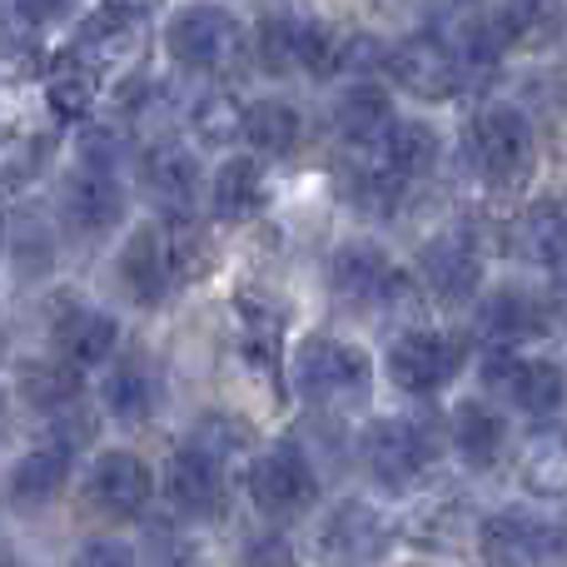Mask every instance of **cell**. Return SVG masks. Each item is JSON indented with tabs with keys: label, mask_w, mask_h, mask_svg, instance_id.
I'll return each instance as SVG.
<instances>
[{
	"label": "cell",
	"mask_w": 567,
	"mask_h": 567,
	"mask_svg": "<svg viewBox=\"0 0 567 567\" xmlns=\"http://www.w3.org/2000/svg\"><path fill=\"white\" fill-rule=\"evenodd\" d=\"M468 155L488 185H523L533 169V130L513 105H488L468 130Z\"/></svg>",
	"instance_id": "obj_1"
},
{
	"label": "cell",
	"mask_w": 567,
	"mask_h": 567,
	"mask_svg": "<svg viewBox=\"0 0 567 567\" xmlns=\"http://www.w3.org/2000/svg\"><path fill=\"white\" fill-rule=\"evenodd\" d=\"M478 548L488 567H563L567 528L528 513H493L478 533Z\"/></svg>",
	"instance_id": "obj_2"
},
{
	"label": "cell",
	"mask_w": 567,
	"mask_h": 567,
	"mask_svg": "<svg viewBox=\"0 0 567 567\" xmlns=\"http://www.w3.org/2000/svg\"><path fill=\"white\" fill-rule=\"evenodd\" d=\"M373 369L369 353L359 343L343 339H309L299 353H293V383H299L303 399L329 403V399H359L369 389Z\"/></svg>",
	"instance_id": "obj_3"
},
{
	"label": "cell",
	"mask_w": 567,
	"mask_h": 567,
	"mask_svg": "<svg viewBox=\"0 0 567 567\" xmlns=\"http://www.w3.org/2000/svg\"><path fill=\"white\" fill-rule=\"evenodd\" d=\"M249 493H255V503L265 513L293 518V513H303V508L319 503V478H313V463L303 458L293 443H279V449H269L265 458L255 463V473H249Z\"/></svg>",
	"instance_id": "obj_4"
},
{
	"label": "cell",
	"mask_w": 567,
	"mask_h": 567,
	"mask_svg": "<svg viewBox=\"0 0 567 567\" xmlns=\"http://www.w3.org/2000/svg\"><path fill=\"white\" fill-rule=\"evenodd\" d=\"M463 369V349L449 339V333H403L389 349V379L399 383L403 393H433Z\"/></svg>",
	"instance_id": "obj_5"
},
{
	"label": "cell",
	"mask_w": 567,
	"mask_h": 567,
	"mask_svg": "<svg viewBox=\"0 0 567 567\" xmlns=\"http://www.w3.org/2000/svg\"><path fill=\"white\" fill-rule=\"evenodd\" d=\"M389 75L399 80L409 95L419 100H443L463 85V60L443 45L439 35H413L403 45H393L389 55Z\"/></svg>",
	"instance_id": "obj_6"
},
{
	"label": "cell",
	"mask_w": 567,
	"mask_h": 567,
	"mask_svg": "<svg viewBox=\"0 0 567 567\" xmlns=\"http://www.w3.org/2000/svg\"><path fill=\"white\" fill-rule=\"evenodd\" d=\"M429 453H433L429 439L403 419H379L369 433H363V463H369V473L383 483V488H409V483L423 473Z\"/></svg>",
	"instance_id": "obj_7"
},
{
	"label": "cell",
	"mask_w": 567,
	"mask_h": 567,
	"mask_svg": "<svg viewBox=\"0 0 567 567\" xmlns=\"http://www.w3.org/2000/svg\"><path fill=\"white\" fill-rule=\"evenodd\" d=\"M488 383L503 389L523 413H558L567 399V373L563 363L553 359H513V353H498L488 363Z\"/></svg>",
	"instance_id": "obj_8"
},
{
	"label": "cell",
	"mask_w": 567,
	"mask_h": 567,
	"mask_svg": "<svg viewBox=\"0 0 567 567\" xmlns=\"http://www.w3.org/2000/svg\"><path fill=\"white\" fill-rule=\"evenodd\" d=\"M329 284L343 303H359V309H373V303H389L403 293V275L373 245L339 249L329 265Z\"/></svg>",
	"instance_id": "obj_9"
},
{
	"label": "cell",
	"mask_w": 567,
	"mask_h": 567,
	"mask_svg": "<svg viewBox=\"0 0 567 567\" xmlns=\"http://www.w3.org/2000/svg\"><path fill=\"white\" fill-rule=\"evenodd\" d=\"M229 50H235V20L225 10L195 6L169 20V55L185 70H215Z\"/></svg>",
	"instance_id": "obj_10"
},
{
	"label": "cell",
	"mask_w": 567,
	"mask_h": 567,
	"mask_svg": "<svg viewBox=\"0 0 567 567\" xmlns=\"http://www.w3.org/2000/svg\"><path fill=\"white\" fill-rule=\"evenodd\" d=\"M478 275H483L478 245H473L463 229H443V235L423 249V279H429V289L439 293V299L463 303L478 289Z\"/></svg>",
	"instance_id": "obj_11"
},
{
	"label": "cell",
	"mask_w": 567,
	"mask_h": 567,
	"mask_svg": "<svg viewBox=\"0 0 567 567\" xmlns=\"http://www.w3.org/2000/svg\"><path fill=\"white\" fill-rule=\"evenodd\" d=\"M175 275L179 269H175V249H169L165 229H140V235H130L125 255H120V279H125L130 299L159 303Z\"/></svg>",
	"instance_id": "obj_12"
},
{
	"label": "cell",
	"mask_w": 567,
	"mask_h": 567,
	"mask_svg": "<svg viewBox=\"0 0 567 567\" xmlns=\"http://www.w3.org/2000/svg\"><path fill=\"white\" fill-rule=\"evenodd\" d=\"M169 503L185 518H215L225 508V468L199 449H179L169 458Z\"/></svg>",
	"instance_id": "obj_13"
},
{
	"label": "cell",
	"mask_w": 567,
	"mask_h": 567,
	"mask_svg": "<svg viewBox=\"0 0 567 567\" xmlns=\"http://www.w3.org/2000/svg\"><path fill=\"white\" fill-rule=\"evenodd\" d=\"M65 219L75 229H85V235L115 229L120 219H125V189H120V179L110 175V169L85 165L65 189Z\"/></svg>",
	"instance_id": "obj_14"
},
{
	"label": "cell",
	"mask_w": 567,
	"mask_h": 567,
	"mask_svg": "<svg viewBox=\"0 0 567 567\" xmlns=\"http://www.w3.org/2000/svg\"><path fill=\"white\" fill-rule=\"evenodd\" d=\"M90 498L100 503L115 518H130L150 503V468L135 458V453H100L95 473H90Z\"/></svg>",
	"instance_id": "obj_15"
},
{
	"label": "cell",
	"mask_w": 567,
	"mask_h": 567,
	"mask_svg": "<svg viewBox=\"0 0 567 567\" xmlns=\"http://www.w3.org/2000/svg\"><path fill=\"white\" fill-rule=\"evenodd\" d=\"M339 130L359 155H373L383 159V145L393 135V105L379 85H353L349 95L339 100ZM389 165V159H383Z\"/></svg>",
	"instance_id": "obj_16"
},
{
	"label": "cell",
	"mask_w": 567,
	"mask_h": 567,
	"mask_svg": "<svg viewBox=\"0 0 567 567\" xmlns=\"http://www.w3.org/2000/svg\"><path fill=\"white\" fill-rule=\"evenodd\" d=\"M140 175H145V185L159 195V205H169L175 215H189V205H195V195H199V159L189 155V150H179V145L145 150Z\"/></svg>",
	"instance_id": "obj_17"
},
{
	"label": "cell",
	"mask_w": 567,
	"mask_h": 567,
	"mask_svg": "<svg viewBox=\"0 0 567 567\" xmlns=\"http://www.w3.org/2000/svg\"><path fill=\"white\" fill-rule=\"evenodd\" d=\"M548 329V319H543V303L538 299H528V293H493L488 303H483V313H478V333L493 343L498 353H508L513 343H523V339H533V333H543Z\"/></svg>",
	"instance_id": "obj_18"
},
{
	"label": "cell",
	"mask_w": 567,
	"mask_h": 567,
	"mask_svg": "<svg viewBox=\"0 0 567 567\" xmlns=\"http://www.w3.org/2000/svg\"><path fill=\"white\" fill-rule=\"evenodd\" d=\"M313 20L293 16V10H275L259 20V60L269 70H309V50H313Z\"/></svg>",
	"instance_id": "obj_19"
},
{
	"label": "cell",
	"mask_w": 567,
	"mask_h": 567,
	"mask_svg": "<svg viewBox=\"0 0 567 567\" xmlns=\"http://www.w3.org/2000/svg\"><path fill=\"white\" fill-rule=\"evenodd\" d=\"M120 329L110 313L100 309H70L65 319L55 323V349L65 363H100L110 359V349H115Z\"/></svg>",
	"instance_id": "obj_20"
},
{
	"label": "cell",
	"mask_w": 567,
	"mask_h": 567,
	"mask_svg": "<svg viewBox=\"0 0 567 567\" xmlns=\"http://www.w3.org/2000/svg\"><path fill=\"white\" fill-rule=\"evenodd\" d=\"M383 543V523L363 503H343L329 523H323V553L329 558H373Z\"/></svg>",
	"instance_id": "obj_21"
},
{
	"label": "cell",
	"mask_w": 567,
	"mask_h": 567,
	"mask_svg": "<svg viewBox=\"0 0 567 567\" xmlns=\"http://www.w3.org/2000/svg\"><path fill=\"white\" fill-rule=\"evenodd\" d=\"M65 473H70V443H45V449L25 453L10 473V493L20 503H45L65 488Z\"/></svg>",
	"instance_id": "obj_22"
},
{
	"label": "cell",
	"mask_w": 567,
	"mask_h": 567,
	"mask_svg": "<svg viewBox=\"0 0 567 567\" xmlns=\"http://www.w3.org/2000/svg\"><path fill=\"white\" fill-rule=\"evenodd\" d=\"M518 245L533 265H548V269L563 265L567 259V209L558 199L528 205V215H523V225H518Z\"/></svg>",
	"instance_id": "obj_23"
},
{
	"label": "cell",
	"mask_w": 567,
	"mask_h": 567,
	"mask_svg": "<svg viewBox=\"0 0 567 567\" xmlns=\"http://www.w3.org/2000/svg\"><path fill=\"white\" fill-rule=\"evenodd\" d=\"M453 443H458V453L468 463L488 468L503 453V443H508V423H503L488 403H463V409L453 413Z\"/></svg>",
	"instance_id": "obj_24"
},
{
	"label": "cell",
	"mask_w": 567,
	"mask_h": 567,
	"mask_svg": "<svg viewBox=\"0 0 567 567\" xmlns=\"http://www.w3.org/2000/svg\"><path fill=\"white\" fill-rule=\"evenodd\" d=\"M265 205V175L259 159H229L215 175V215L219 219H249Z\"/></svg>",
	"instance_id": "obj_25"
},
{
	"label": "cell",
	"mask_w": 567,
	"mask_h": 567,
	"mask_svg": "<svg viewBox=\"0 0 567 567\" xmlns=\"http://www.w3.org/2000/svg\"><path fill=\"white\" fill-rule=\"evenodd\" d=\"M523 483L543 498H558L567 493V429H548L528 443L523 453Z\"/></svg>",
	"instance_id": "obj_26"
},
{
	"label": "cell",
	"mask_w": 567,
	"mask_h": 567,
	"mask_svg": "<svg viewBox=\"0 0 567 567\" xmlns=\"http://www.w3.org/2000/svg\"><path fill=\"white\" fill-rule=\"evenodd\" d=\"M383 159H389V169L399 179L429 175V169L439 165V135H433L429 125H419V120H403V125H393L389 145H383Z\"/></svg>",
	"instance_id": "obj_27"
},
{
	"label": "cell",
	"mask_w": 567,
	"mask_h": 567,
	"mask_svg": "<svg viewBox=\"0 0 567 567\" xmlns=\"http://www.w3.org/2000/svg\"><path fill=\"white\" fill-rule=\"evenodd\" d=\"M245 140L259 155H289L293 140H299V115L284 100H259L245 115Z\"/></svg>",
	"instance_id": "obj_28"
},
{
	"label": "cell",
	"mask_w": 567,
	"mask_h": 567,
	"mask_svg": "<svg viewBox=\"0 0 567 567\" xmlns=\"http://www.w3.org/2000/svg\"><path fill=\"white\" fill-rule=\"evenodd\" d=\"M45 100H50V110H55L60 120H80L90 110V100H95V70H90L85 60L65 55L55 70H50Z\"/></svg>",
	"instance_id": "obj_29"
},
{
	"label": "cell",
	"mask_w": 567,
	"mask_h": 567,
	"mask_svg": "<svg viewBox=\"0 0 567 567\" xmlns=\"http://www.w3.org/2000/svg\"><path fill=\"white\" fill-rule=\"evenodd\" d=\"M105 403H110V413L125 423L150 419V413H155V379H150L145 363H120L105 379Z\"/></svg>",
	"instance_id": "obj_30"
},
{
	"label": "cell",
	"mask_w": 567,
	"mask_h": 567,
	"mask_svg": "<svg viewBox=\"0 0 567 567\" xmlns=\"http://www.w3.org/2000/svg\"><path fill=\"white\" fill-rule=\"evenodd\" d=\"M20 389H25V399L35 403V409H70V403L80 399V379L65 359L30 363V369L20 373Z\"/></svg>",
	"instance_id": "obj_31"
},
{
	"label": "cell",
	"mask_w": 567,
	"mask_h": 567,
	"mask_svg": "<svg viewBox=\"0 0 567 567\" xmlns=\"http://www.w3.org/2000/svg\"><path fill=\"white\" fill-rule=\"evenodd\" d=\"M245 115L249 110H239V100L219 90V95H205L195 105V130H199L205 145H225V140L245 135Z\"/></svg>",
	"instance_id": "obj_32"
},
{
	"label": "cell",
	"mask_w": 567,
	"mask_h": 567,
	"mask_svg": "<svg viewBox=\"0 0 567 567\" xmlns=\"http://www.w3.org/2000/svg\"><path fill=\"white\" fill-rule=\"evenodd\" d=\"M75 567H135V553L125 543H90L75 558Z\"/></svg>",
	"instance_id": "obj_33"
},
{
	"label": "cell",
	"mask_w": 567,
	"mask_h": 567,
	"mask_svg": "<svg viewBox=\"0 0 567 567\" xmlns=\"http://www.w3.org/2000/svg\"><path fill=\"white\" fill-rule=\"evenodd\" d=\"M0 255H6V219H0Z\"/></svg>",
	"instance_id": "obj_34"
},
{
	"label": "cell",
	"mask_w": 567,
	"mask_h": 567,
	"mask_svg": "<svg viewBox=\"0 0 567 567\" xmlns=\"http://www.w3.org/2000/svg\"><path fill=\"white\" fill-rule=\"evenodd\" d=\"M0 353H6V329H0Z\"/></svg>",
	"instance_id": "obj_35"
},
{
	"label": "cell",
	"mask_w": 567,
	"mask_h": 567,
	"mask_svg": "<svg viewBox=\"0 0 567 567\" xmlns=\"http://www.w3.org/2000/svg\"><path fill=\"white\" fill-rule=\"evenodd\" d=\"M6 567H16V563H6Z\"/></svg>",
	"instance_id": "obj_36"
}]
</instances>
